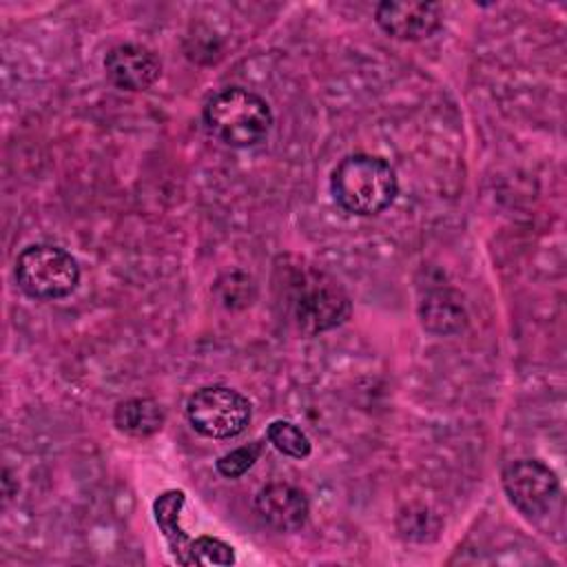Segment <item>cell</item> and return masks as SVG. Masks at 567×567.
I'll return each instance as SVG.
<instances>
[{"mask_svg":"<svg viewBox=\"0 0 567 567\" xmlns=\"http://www.w3.org/2000/svg\"><path fill=\"white\" fill-rule=\"evenodd\" d=\"M255 507L259 516L279 532H295L303 527L310 514V503L306 494L288 483H268L255 496Z\"/></svg>","mask_w":567,"mask_h":567,"instance_id":"obj_9","label":"cell"},{"mask_svg":"<svg viewBox=\"0 0 567 567\" xmlns=\"http://www.w3.org/2000/svg\"><path fill=\"white\" fill-rule=\"evenodd\" d=\"M441 317H445V332H454L461 330L463 326V308L456 306L454 301H447L445 297H432L423 303V326H427L430 330L439 332L441 326Z\"/></svg>","mask_w":567,"mask_h":567,"instance_id":"obj_14","label":"cell"},{"mask_svg":"<svg viewBox=\"0 0 567 567\" xmlns=\"http://www.w3.org/2000/svg\"><path fill=\"white\" fill-rule=\"evenodd\" d=\"M286 306L295 326L306 334H319L341 326L352 303L346 290L328 272L297 266L286 277Z\"/></svg>","mask_w":567,"mask_h":567,"instance_id":"obj_1","label":"cell"},{"mask_svg":"<svg viewBox=\"0 0 567 567\" xmlns=\"http://www.w3.org/2000/svg\"><path fill=\"white\" fill-rule=\"evenodd\" d=\"M377 24L396 40H423L441 27V9L432 2H394L385 0L377 4Z\"/></svg>","mask_w":567,"mask_h":567,"instance_id":"obj_8","label":"cell"},{"mask_svg":"<svg viewBox=\"0 0 567 567\" xmlns=\"http://www.w3.org/2000/svg\"><path fill=\"white\" fill-rule=\"evenodd\" d=\"M186 416L193 430L206 439H233L248 427L252 405L233 388L206 385L188 396Z\"/></svg>","mask_w":567,"mask_h":567,"instance_id":"obj_5","label":"cell"},{"mask_svg":"<svg viewBox=\"0 0 567 567\" xmlns=\"http://www.w3.org/2000/svg\"><path fill=\"white\" fill-rule=\"evenodd\" d=\"M235 551L228 543L213 536H197L188 545L186 565H233Z\"/></svg>","mask_w":567,"mask_h":567,"instance_id":"obj_13","label":"cell"},{"mask_svg":"<svg viewBox=\"0 0 567 567\" xmlns=\"http://www.w3.org/2000/svg\"><path fill=\"white\" fill-rule=\"evenodd\" d=\"M184 501H186L184 492L168 489L159 498H155V503H153L155 520L162 527V534L166 536V543H168V547H171V551H173V556L179 565H186L188 545H190V538L179 527V509H182Z\"/></svg>","mask_w":567,"mask_h":567,"instance_id":"obj_11","label":"cell"},{"mask_svg":"<svg viewBox=\"0 0 567 567\" xmlns=\"http://www.w3.org/2000/svg\"><path fill=\"white\" fill-rule=\"evenodd\" d=\"M266 439L268 443H272L281 454L290 456V458H306L312 450L310 439L306 436V432L290 423V421H272L266 430Z\"/></svg>","mask_w":567,"mask_h":567,"instance_id":"obj_12","label":"cell"},{"mask_svg":"<svg viewBox=\"0 0 567 567\" xmlns=\"http://www.w3.org/2000/svg\"><path fill=\"white\" fill-rule=\"evenodd\" d=\"M261 454H264V441H252L248 445H241V447L219 456L215 467L226 478H239L259 461Z\"/></svg>","mask_w":567,"mask_h":567,"instance_id":"obj_15","label":"cell"},{"mask_svg":"<svg viewBox=\"0 0 567 567\" xmlns=\"http://www.w3.org/2000/svg\"><path fill=\"white\" fill-rule=\"evenodd\" d=\"M202 117L206 131L233 148L259 144L272 126V111L268 102L241 86H230L210 95L204 104Z\"/></svg>","mask_w":567,"mask_h":567,"instance_id":"obj_3","label":"cell"},{"mask_svg":"<svg viewBox=\"0 0 567 567\" xmlns=\"http://www.w3.org/2000/svg\"><path fill=\"white\" fill-rule=\"evenodd\" d=\"M503 489L525 516H543L558 498V476L536 458H518L503 470Z\"/></svg>","mask_w":567,"mask_h":567,"instance_id":"obj_6","label":"cell"},{"mask_svg":"<svg viewBox=\"0 0 567 567\" xmlns=\"http://www.w3.org/2000/svg\"><path fill=\"white\" fill-rule=\"evenodd\" d=\"M104 71L113 86L122 91H146L162 73L159 58L142 44H117L104 58Z\"/></svg>","mask_w":567,"mask_h":567,"instance_id":"obj_7","label":"cell"},{"mask_svg":"<svg viewBox=\"0 0 567 567\" xmlns=\"http://www.w3.org/2000/svg\"><path fill=\"white\" fill-rule=\"evenodd\" d=\"M166 414L155 399H126L120 401L113 412V423L120 432L128 436H151L162 430Z\"/></svg>","mask_w":567,"mask_h":567,"instance_id":"obj_10","label":"cell"},{"mask_svg":"<svg viewBox=\"0 0 567 567\" xmlns=\"http://www.w3.org/2000/svg\"><path fill=\"white\" fill-rule=\"evenodd\" d=\"M330 190L343 210L368 217L385 210L394 202L399 179L390 162L383 157L354 153L334 166Z\"/></svg>","mask_w":567,"mask_h":567,"instance_id":"obj_2","label":"cell"},{"mask_svg":"<svg viewBox=\"0 0 567 567\" xmlns=\"http://www.w3.org/2000/svg\"><path fill=\"white\" fill-rule=\"evenodd\" d=\"M16 284L33 299H60L75 290L80 266L71 252L53 244H31L16 259Z\"/></svg>","mask_w":567,"mask_h":567,"instance_id":"obj_4","label":"cell"}]
</instances>
